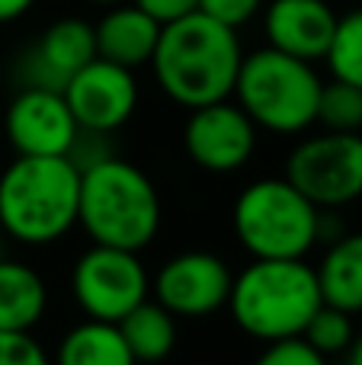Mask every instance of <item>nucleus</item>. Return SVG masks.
Segmentation results:
<instances>
[{
	"instance_id": "nucleus-1",
	"label": "nucleus",
	"mask_w": 362,
	"mask_h": 365,
	"mask_svg": "<svg viewBox=\"0 0 362 365\" xmlns=\"http://www.w3.org/2000/svg\"><path fill=\"white\" fill-rule=\"evenodd\" d=\"M244 48L237 29L192 10L160 26L151 71L170 103L196 109L234 93Z\"/></svg>"
},
{
	"instance_id": "nucleus-2",
	"label": "nucleus",
	"mask_w": 362,
	"mask_h": 365,
	"mask_svg": "<svg viewBox=\"0 0 362 365\" xmlns=\"http://www.w3.org/2000/svg\"><path fill=\"white\" fill-rule=\"evenodd\" d=\"M160 221H164L160 192L138 164L109 154L81 170L77 225L93 244L141 253L154 244Z\"/></svg>"
},
{
	"instance_id": "nucleus-3",
	"label": "nucleus",
	"mask_w": 362,
	"mask_h": 365,
	"mask_svg": "<svg viewBox=\"0 0 362 365\" xmlns=\"http://www.w3.org/2000/svg\"><path fill=\"white\" fill-rule=\"evenodd\" d=\"M81 170L71 158L16 154L0 173V231L26 247H45L77 227Z\"/></svg>"
},
{
	"instance_id": "nucleus-4",
	"label": "nucleus",
	"mask_w": 362,
	"mask_h": 365,
	"mask_svg": "<svg viewBox=\"0 0 362 365\" xmlns=\"http://www.w3.org/2000/svg\"><path fill=\"white\" fill-rule=\"evenodd\" d=\"M321 304L318 276L308 259H250L228 295L234 324L260 343L301 336Z\"/></svg>"
},
{
	"instance_id": "nucleus-5",
	"label": "nucleus",
	"mask_w": 362,
	"mask_h": 365,
	"mask_svg": "<svg viewBox=\"0 0 362 365\" xmlns=\"http://www.w3.org/2000/svg\"><path fill=\"white\" fill-rule=\"evenodd\" d=\"M318 68L279 48H257L244 55L234 81V103L257 128L273 135H301L318 125Z\"/></svg>"
},
{
	"instance_id": "nucleus-6",
	"label": "nucleus",
	"mask_w": 362,
	"mask_h": 365,
	"mask_svg": "<svg viewBox=\"0 0 362 365\" xmlns=\"http://www.w3.org/2000/svg\"><path fill=\"white\" fill-rule=\"evenodd\" d=\"M231 227L254 259H305L321 244V208L286 177H263L237 192Z\"/></svg>"
},
{
	"instance_id": "nucleus-7",
	"label": "nucleus",
	"mask_w": 362,
	"mask_h": 365,
	"mask_svg": "<svg viewBox=\"0 0 362 365\" xmlns=\"http://www.w3.org/2000/svg\"><path fill=\"white\" fill-rule=\"evenodd\" d=\"M71 298L93 321L119 324L151 298V276L135 250L93 244L71 266Z\"/></svg>"
},
{
	"instance_id": "nucleus-8",
	"label": "nucleus",
	"mask_w": 362,
	"mask_h": 365,
	"mask_svg": "<svg viewBox=\"0 0 362 365\" xmlns=\"http://www.w3.org/2000/svg\"><path fill=\"white\" fill-rule=\"evenodd\" d=\"M286 180L318 208L362 199V132H321L299 141L286 160Z\"/></svg>"
},
{
	"instance_id": "nucleus-9",
	"label": "nucleus",
	"mask_w": 362,
	"mask_h": 365,
	"mask_svg": "<svg viewBox=\"0 0 362 365\" xmlns=\"http://www.w3.org/2000/svg\"><path fill=\"white\" fill-rule=\"evenodd\" d=\"M183 148L186 158L205 173H237L250 164L257 154L260 128L254 125L247 113L234 103V96L205 106L186 109Z\"/></svg>"
},
{
	"instance_id": "nucleus-10",
	"label": "nucleus",
	"mask_w": 362,
	"mask_h": 365,
	"mask_svg": "<svg viewBox=\"0 0 362 365\" xmlns=\"http://www.w3.org/2000/svg\"><path fill=\"white\" fill-rule=\"evenodd\" d=\"M234 272L212 250H183L170 257L151 279V295L180 321L209 317L228 308Z\"/></svg>"
},
{
	"instance_id": "nucleus-11",
	"label": "nucleus",
	"mask_w": 362,
	"mask_h": 365,
	"mask_svg": "<svg viewBox=\"0 0 362 365\" xmlns=\"http://www.w3.org/2000/svg\"><path fill=\"white\" fill-rule=\"evenodd\" d=\"M64 100L74 113L77 125L87 132L113 135L122 125H128L138 109L141 87L132 68H122L115 61L96 55L90 64H83L68 83H64Z\"/></svg>"
},
{
	"instance_id": "nucleus-12",
	"label": "nucleus",
	"mask_w": 362,
	"mask_h": 365,
	"mask_svg": "<svg viewBox=\"0 0 362 365\" xmlns=\"http://www.w3.org/2000/svg\"><path fill=\"white\" fill-rule=\"evenodd\" d=\"M4 128L13 151L29 158H68L81 132L61 90L42 87H23L13 96L4 115Z\"/></svg>"
},
{
	"instance_id": "nucleus-13",
	"label": "nucleus",
	"mask_w": 362,
	"mask_h": 365,
	"mask_svg": "<svg viewBox=\"0 0 362 365\" xmlns=\"http://www.w3.org/2000/svg\"><path fill=\"white\" fill-rule=\"evenodd\" d=\"M96 58L93 23L81 16L55 19L19 61L23 87L64 90V83Z\"/></svg>"
},
{
	"instance_id": "nucleus-14",
	"label": "nucleus",
	"mask_w": 362,
	"mask_h": 365,
	"mask_svg": "<svg viewBox=\"0 0 362 365\" xmlns=\"http://www.w3.org/2000/svg\"><path fill=\"white\" fill-rule=\"evenodd\" d=\"M337 13L327 0H269L263 4L267 45L301 61H324L331 48Z\"/></svg>"
},
{
	"instance_id": "nucleus-15",
	"label": "nucleus",
	"mask_w": 362,
	"mask_h": 365,
	"mask_svg": "<svg viewBox=\"0 0 362 365\" xmlns=\"http://www.w3.org/2000/svg\"><path fill=\"white\" fill-rule=\"evenodd\" d=\"M93 36L100 58L138 71L151 64L160 23L148 10H141L135 0H119V4H109L106 13L93 23Z\"/></svg>"
},
{
	"instance_id": "nucleus-16",
	"label": "nucleus",
	"mask_w": 362,
	"mask_h": 365,
	"mask_svg": "<svg viewBox=\"0 0 362 365\" xmlns=\"http://www.w3.org/2000/svg\"><path fill=\"white\" fill-rule=\"evenodd\" d=\"M321 289V302L346 311V314H362V231L340 234L331 240L314 266Z\"/></svg>"
},
{
	"instance_id": "nucleus-17",
	"label": "nucleus",
	"mask_w": 362,
	"mask_h": 365,
	"mask_svg": "<svg viewBox=\"0 0 362 365\" xmlns=\"http://www.w3.org/2000/svg\"><path fill=\"white\" fill-rule=\"evenodd\" d=\"M48 311V285L23 259L0 253V330H36Z\"/></svg>"
},
{
	"instance_id": "nucleus-18",
	"label": "nucleus",
	"mask_w": 362,
	"mask_h": 365,
	"mask_svg": "<svg viewBox=\"0 0 362 365\" xmlns=\"http://www.w3.org/2000/svg\"><path fill=\"white\" fill-rule=\"evenodd\" d=\"M51 365H138V359L128 349L119 324L87 317L61 336Z\"/></svg>"
},
{
	"instance_id": "nucleus-19",
	"label": "nucleus",
	"mask_w": 362,
	"mask_h": 365,
	"mask_svg": "<svg viewBox=\"0 0 362 365\" xmlns=\"http://www.w3.org/2000/svg\"><path fill=\"white\" fill-rule=\"evenodd\" d=\"M119 330L125 336L132 356L141 362H164L167 356L177 349L180 340V317L170 314L160 302H145L138 308H132L125 317L119 321Z\"/></svg>"
},
{
	"instance_id": "nucleus-20",
	"label": "nucleus",
	"mask_w": 362,
	"mask_h": 365,
	"mask_svg": "<svg viewBox=\"0 0 362 365\" xmlns=\"http://www.w3.org/2000/svg\"><path fill=\"white\" fill-rule=\"evenodd\" d=\"M324 61L331 68V77L362 87V10L337 16V29Z\"/></svg>"
},
{
	"instance_id": "nucleus-21",
	"label": "nucleus",
	"mask_w": 362,
	"mask_h": 365,
	"mask_svg": "<svg viewBox=\"0 0 362 365\" xmlns=\"http://www.w3.org/2000/svg\"><path fill=\"white\" fill-rule=\"evenodd\" d=\"M318 125L327 132H362V87L331 77L318 96Z\"/></svg>"
},
{
	"instance_id": "nucleus-22",
	"label": "nucleus",
	"mask_w": 362,
	"mask_h": 365,
	"mask_svg": "<svg viewBox=\"0 0 362 365\" xmlns=\"http://www.w3.org/2000/svg\"><path fill=\"white\" fill-rule=\"evenodd\" d=\"M301 336H305L324 359H331V356H343L346 349H350L353 336H356L353 314L333 308V304H321V308L311 314L308 327L301 330Z\"/></svg>"
},
{
	"instance_id": "nucleus-23",
	"label": "nucleus",
	"mask_w": 362,
	"mask_h": 365,
	"mask_svg": "<svg viewBox=\"0 0 362 365\" xmlns=\"http://www.w3.org/2000/svg\"><path fill=\"white\" fill-rule=\"evenodd\" d=\"M250 365H327V359L305 336H286V340L263 343L260 356Z\"/></svg>"
},
{
	"instance_id": "nucleus-24",
	"label": "nucleus",
	"mask_w": 362,
	"mask_h": 365,
	"mask_svg": "<svg viewBox=\"0 0 362 365\" xmlns=\"http://www.w3.org/2000/svg\"><path fill=\"white\" fill-rule=\"evenodd\" d=\"M0 365H51V356L32 330H0Z\"/></svg>"
},
{
	"instance_id": "nucleus-25",
	"label": "nucleus",
	"mask_w": 362,
	"mask_h": 365,
	"mask_svg": "<svg viewBox=\"0 0 362 365\" xmlns=\"http://www.w3.org/2000/svg\"><path fill=\"white\" fill-rule=\"evenodd\" d=\"M263 4L267 0H199L196 10L218 19V23L231 26V29H241V26H247L263 10Z\"/></svg>"
},
{
	"instance_id": "nucleus-26",
	"label": "nucleus",
	"mask_w": 362,
	"mask_h": 365,
	"mask_svg": "<svg viewBox=\"0 0 362 365\" xmlns=\"http://www.w3.org/2000/svg\"><path fill=\"white\" fill-rule=\"evenodd\" d=\"M135 4H138L141 10H148L164 26V23H170V19H180V16H186V13H192L199 0H135Z\"/></svg>"
},
{
	"instance_id": "nucleus-27",
	"label": "nucleus",
	"mask_w": 362,
	"mask_h": 365,
	"mask_svg": "<svg viewBox=\"0 0 362 365\" xmlns=\"http://www.w3.org/2000/svg\"><path fill=\"white\" fill-rule=\"evenodd\" d=\"M36 6V0H0V23H13V19L26 16Z\"/></svg>"
},
{
	"instance_id": "nucleus-28",
	"label": "nucleus",
	"mask_w": 362,
	"mask_h": 365,
	"mask_svg": "<svg viewBox=\"0 0 362 365\" xmlns=\"http://www.w3.org/2000/svg\"><path fill=\"white\" fill-rule=\"evenodd\" d=\"M346 365H362V334L353 336V343H350V349H346Z\"/></svg>"
},
{
	"instance_id": "nucleus-29",
	"label": "nucleus",
	"mask_w": 362,
	"mask_h": 365,
	"mask_svg": "<svg viewBox=\"0 0 362 365\" xmlns=\"http://www.w3.org/2000/svg\"><path fill=\"white\" fill-rule=\"evenodd\" d=\"M90 4H103V6H109V4H119V0H90Z\"/></svg>"
}]
</instances>
